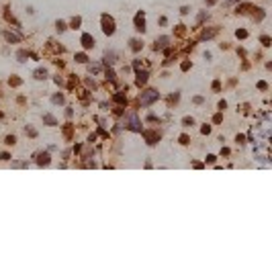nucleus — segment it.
Instances as JSON below:
<instances>
[{
	"label": "nucleus",
	"mask_w": 272,
	"mask_h": 272,
	"mask_svg": "<svg viewBox=\"0 0 272 272\" xmlns=\"http://www.w3.org/2000/svg\"><path fill=\"white\" fill-rule=\"evenodd\" d=\"M104 31H106V33H112V20H110V18H108V20L104 18Z\"/></svg>",
	"instance_id": "3"
},
{
	"label": "nucleus",
	"mask_w": 272,
	"mask_h": 272,
	"mask_svg": "<svg viewBox=\"0 0 272 272\" xmlns=\"http://www.w3.org/2000/svg\"><path fill=\"white\" fill-rule=\"evenodd\" d=\"M155 96H157V92H153V90H149V94H145V96L141 98V102H143V104H147V102H151V100H153Z\"/></svg>",
	"instance_id": "1"
},
{
	"label": "nucleus",
	"mask_w": 272,
	"mask_h": 272,
	"mask_svg": "<svg viewBox=\"0 0 272 272\" xmlns=\"http://www.w3.org/2000/svg\"><path fill=\"white\" fill-rule=\"evenodd\" d=\"M82 41H84L86 47H92V43H94V39L90 37V35H84V37H82Z\"/></svg>",
	"instance_id": "2"
}]
</instances>
